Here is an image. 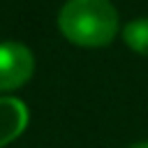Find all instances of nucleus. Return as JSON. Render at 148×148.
I'll use <instances>...</instances> for the list:
<instances>
[{
	"label": "nucleus",
	"instance_id": "nucleus-3",
	"mask_svg": "<svg viewBox=\"0 0 148 148\" xmlns=\"http://www.w3.org/2000/svg\"><path fill=\"white\" fill-rule=\"evenodd\" d=\"M30 120L28 106L18 97H0V148L16 141Z\"/></svg>",
	"mask_w": 148,
	"mask_h": 148
},
{
	"label": "nucleus",
	"instance_id": "nucleus-1",
	"mask_svg": "<svg viewBox=\"0 0 148 148\" xmlns=\"http://www.w3.org/2000/svg\"><path fill=\"white\" fill-rule=\"evenodd\" d=\"M60 35L83 49L109 46L118 30V12L111 0H67L58 12Z\"/></svg>",
	"mask_w": 148,
	"mask_h": 148
},
{
	"label": "nucleus",
	"instance_id": "nucleus-2",
	"mask_svg": "<svg viewBox=\"0 0 148 148\" xmlns=\"http://www.w3.org/2000/svg\"><path fill=\"white\" fill-rule=\"evenodd\" d=\"M35 56L21 42H0V92L16 90L30 81Z\"/></svg>",
	"mask_w": 148,
	"mask_h": 148
},
{
	"label": "nucleus",
	"instance_id": "nucleus-5",
	"mask_svg": "<svg viewBox=\"0 0 148 148\" xmlns=\"http://www.w3.org/2000/svg\"><path fill=\"white\" fill-rule=\"evenodd\" d=\"M127 148H148V141H141V143H132V146H127Z\"/></svg>",
	"mask_w": 148,
	"mask_h": 148
},
{
	"label": "nucleus",
	"instance_id": "nucleus-4",
	"mask_svg": "<svg viewBox=\"0 0 148 148\" xmlns=\"http://www.w3.org/2000/svg\"><path fill=\"white\" fill-rule=\"evenodd\" d=\"M123 42L130 51L148 56V18H134L123 25Z\"/></svg>",
	"mask_w": 148,
	"mask_h": 148
}]
</instances>
